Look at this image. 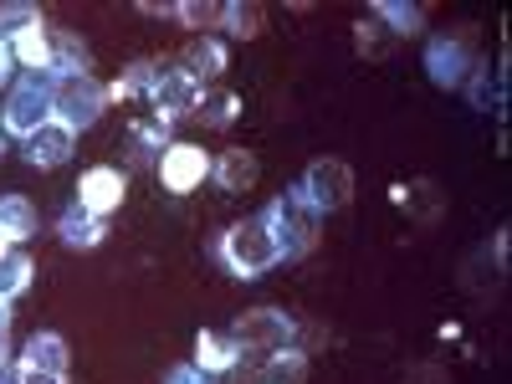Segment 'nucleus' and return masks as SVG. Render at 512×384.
I'll return each mask as SVG.
<instances>
[{
  "instance_id": "obj_23",
  "label": "nucleus",
  "mask_w": 512,
  "mask_h": 384,
  "mask_svg": "<svg viewBox=\"0 0 512 384\" xmlns=\"http://www.w3.org/2000/svg\"><path fill=\"white\" fill-rule=\"evenodd\" d=\"M308 379V354L303 349H277L262 364V384H303Z\"/></svg>"
},
{
  "instance_id": "obj_4",
  "label": "nucleus",
  "mask_w": 512,
  "mask_h": 384,
  "mask_svg": "<svg viewBox=\"0 0 512 384\" xmlns=\"http://www.w3.org/2000/svg\"><path fill=\"white\" fill-rule=\"evenodd\" d=\"M297 195H303V200L318 210V216H328V210H344V205L354 200V169H349L344 159L323 154V159H313V164L303 169Z\"/></svg>"
},
{
  "instance_id": "obj_7",
  "label": "nucleus",
  "mask_w": 512,
  "mask_h": 384,
  "mask_svg": "<svg viewBox=\"0 0 512 384\" xmlns=\"http://www.w3.org/2000/svg\"><path fill=\"white\" fill-rule=\"evenodd\" d=\"M231 338H236L241 349H267V354H277V349H292L297 323H292L282 308H251V313L236 318Z\"/></svg>"
},
{
  "instance_id": "obj_40",
  "label": "nucleus",
  "mask_w": 512,
  "mask_h": 384,
  "mask_svg": "<svg viewBox=\"0 0 512 384\" xmlns=\"http://www.w3.org/2000/svg\"><path fill=\"white\" fill-rule=\"evenodd\" d=\"M0 384H16V364H0Z\"/></svg>"
},
{
  "instance_id": "obj_29",
  "label": "nucleus",
  "mask_w": 512,
  "mask_h": 384,
  "mask_svg": "<svg viewBox=\"0 0 512 384\" xmlns=\"http://www.w3.org/2000/svg\"><path fill=\"white\" fill-rule=\"evenodd\" d=\"M236 41H251V36H262V6H246V0H226V21H221Z\"/></svg>"
},
{
  "instance_id": "obj_18",
  "label": "nucleus",
  "mask_w": 512,
  "mask_h": 384,
  "mask_svg": "<svg viewBox=\"0 0 512 384\" xmlns=\"http://www.w3.org/2000/svg\"><path fill=\"white\" fill-rule=\"evenodd\" d=\"M369 16L390 31V36H415V31H425V6H410V0H374Z\"/></svg>"
},
{
  "instance_id": "obj_33",
  "label": "nucleus",
  "mask_w": 512,
  "mask_h": 384,
  "mask_svg": "<svg viewBox=\"0 0 512 384\" xmlns=\"http://www.w3.org/2000/svg\"><path fill=\"white\" fill-rule=\"evenodd\" d=\"M292 349H303V354H313V349H328V328H323V323H297Z\"/></svg>"
},
{
  "instance_id": "obj_34",
  "label": "nucleus",
  "mask_w": 512,
  "mask_h": 384,
  "mask_svg": "<svg viewBox=\"0 0 512 384\" xmlns=\"http://www.w3.org/2000/svg\"><path fill=\"white\" fill-rule=\"evenodd\" d=\"M405 384H451V374L441 364H410L405 369Z\"/></svg>"
},
{
  "instance_id": "obj_17",
  "label": "nucleus",
  "mask_w": 512,
  "mask_h": 384,
  "mask_svg": "<svg viewBox=\"0 0 512 384\" xmlns=\"http://www.w3.org/2000/svg\"><path fill=\"white\" fill-rule=\"evenodd\" d=\"M11 57L21 67H31L36 77H47L52 72V31L47 26H26L21 36H11Z\"/></svg>"
},
{
  "instance_id": "obj_35",
  "label": "nucleus",
  "mask_w": 512,
  "mask_h": 384,
  "mask_svg": "<svg viewBox=\"0 0 512 384\" xmlns=\"http://www.w3.org/2000/svg\"><path fill=\"white\" fill-rule=\"evenodd\" d=\"M16 384H67V374L36 369V364H16Z\"/></svg>"
},
{
  "instance_id": "obj_41",
  "label": "nucleus",
  "mask_w": 512,
  "mask_h": 384,
  "mask_svg": "<svg viewBox=\"0 0 512 384\" xmlns=\"http://www.w3.org/2000/svg\"><path fill=\"white\" fill-rule=\"evenodd\" d=\"M0 256H11V241L6 236H0Z\"/></svg>"
},
{
  "instance_id": "obj_30",
  "label": "nucleus",
  "mask_w": 512,
  "mask_h": 384,
  "mask_svg": "<svg viewBox=\"0 0 512 384\" xmlns=\"http://www.w3.org/2000/svg\"><path fill=\"white\" fill-rule=\"evenodd\" d=\"M26 26H41V6H31V0H6V6H0V41L21 36Z\"/></svg>"
},
{
  "instance_id": "obj_13",
  "label": "nucleus",
  "mask_w": 512,
  "mask_h": 384,
  "mask_svg": "<svg viewBox=\"0 0 512 384\" xmlns=\"http://www.w3.org/2000/svg\"><path fill=\"white\" fill-rule=\"evenodd\" d=\"M241 344H236V338L231 333H200L195 338V369L200 374H231L236 364H241Z\"/></svg>"
},
{
  "instance_id": "obj_20",
  "label": "nucleus",
  "mask_w": 512,
  "mask_h": 384,
  "mask_svg": "<svg viewBox=\"0 0 512 384\" xmlns=\"http://www.w3.org/2000/svg\"><path fill=\"white\" fill-rule=\"evenodd\" d=\"M154 77H159V62H134L123 77H113V82H108V103H134V98H149Z\"/></svg>"
},
{
  "instance_id": "obj_39",
  "label": "nucleus",
  "mask_w": 512,
  "mask_h": 384,
  "mask_svg": "<svg viewBox=\"0 0 512 384\" xmlns=\"http://www.w3.org/2000/svg\"><path fill=\"white\" fill-rule=\"evenodd\" d=\"M11 41H0V88H6V82H11Z\"/></svg>"
},
{
  "instance_id": "obj_5",
  "label": "nucleus",
  "mask_w": 512,
  "mask_h": 384,
  "mask_svg": "<svg viewBox=\"0 0 512 384\" xmlns=\"http://www.w3.org/2000/svg\"><path fill=\"white\" fill-rule=\"evenodd\" d=\"M472 67H477V57H472V31L431 36V47H425V77H431L436 88H461Z\"/></svg>"
},
{
  "instance_id": "obj_38",
  "label": "nucleus",
  "mask_w": 512,
  "mask_h": 384,
  "mask_svg": "<svg viewBox=\"0 0 512 384\" xmlns=\"http://www.w3.org/2000/svg\"><path fill=\"white\" fill-rule=\"evenodd\" d=\"M11 354V303H0V364Z\"/></svg>"
},
{
  "instance_id": "obj_3",
  "label": "nucleus",
  "mask_w": 512,
  "mask_h": 384,
  "mask_svg": "<svg viewBox=\"0 0 512 384\" xmlns=\"http://www.w3.org/2000/svg\"><path fill=\"white\" fill-rule=\"evenodd\" d=\"M103 108H108V88L103 82H93V72L88 77H57L52 82V118L62 123V128H88V123H98L103 118Z\"/></svg>"
},
{
  "instance_id": "obj_32",
  "label": "nucleus",
  "mask_w": 512,
  "mask_h": 384,
  "mask_svg": "<svg viewBox=\"0 0 512 384\" xmlns=\"http://www.w3.org/2000/svg\"><path fill=\"white\" fill-rule=\"evenodd\" d=\"M128 134H134V149H144V154H149V149H159V154H164L169 118H159V113H154V118H139L134 128H128Z\"/></svg>"
},
{
  "instance_id": "obj_42",
  "label": "nucleus",
  "mask_w": 512,
  "mask_h": 384,
  "mask_svg": "<svg viewBox=\"0 0 512 384\" xmlns=\"http://www.w3.org/2000/svg\"><path fill=\"white\" fill-rule=\"evenodd\" d=\"M0 154H6V139H0Z\"/></svg>"
},
{
  "instance_id": "obj_26",
  "label": "nucleus",
  "mask_w": 512,
  "mask_h": 384,
  "mask_svg": "<svg viewBox=\"0 0 512 384\" xmlns=\"http://www.w3.org/2000/svg\"><path fill=\"white\" fill-rule=\"evenodd\" d=\"M405 205L415 210V221H420V226H436V221H441V185H436V180H415V185H405Z\"/></svg>"
},
{
  "instance_id": "obj_9",
  "label": "nucleus",
  "mask_w": 512,
  "mask_h": 384,
  "mask_svg": "<svg viewBox=\"0 0 512 384\" xmlns=\"http://www.w3.org/2000/svg\"><path fill=\"white\" fill-rule=\"evenodd\" d=\"M200 98H205V88L185 72V67H159V77H154V88H149V103H154V113L159 118H185V113H195L200 108Z\"/></svg>"
},
{
  "instance_id": "obj_8",
  "label": "nucleus",
  "mask_w": 512,
  "mask_h": 384,
  "mask_svg": "<svg viewBox=\"0 0 512 384\" xmlns=\"http://www.w3.org/2000/svg\"><path fill=\"white\" fill-rule=\"evenodd\" d=\"M210 164H216V159H210L200 144H190V139L164 144V154H159V185H164L169 195H190L195 185H205Z\"/></svg>"
},
{
  "instance_id": "obj_21",
  "label": "nucleus",
  "mask_w": 512,
  "mask_h": 384,
  "mask_svg": "<svg viewBox=\"0 0 512 384\" xmlns=\"http://www.w3.org/2000/svg\"><path fill=\"white\" fill-rule=\"evenodd\" d=\"M67 338L62 333H36L31 344H26V354H21V364H36V369H52V374H67Z\"/></svg>"
},
{
  "instance_id": "obj_24",
  "label": "nucleus",
  "mask_w": 512,
  "mask_h": 384,
  "mask_svg": "<svg viewBox=\"0 0 512 384\" xmlns=\"http://www.w3.org/2000/svg\"><path fill=\"white\" fill-rule=\"evenodd\" d=\"M190 118L205 128H231L241 118V93H210V98H200V108Z\"/></svg>"
},
{
  "instance_id": "obj_2",
  "label": "nucleus",
  "mask_w": 512,
  "mask_h": 384,
  "mask_svg": "<svg viewBox=\"0 0 512 384\" xmlns=\"http://www.w3.org/2000/svg\"><path fill=\"white\" fill-rule=\"evenodd\" d=\"M267 226H272V241H277V256L282 262H297V256H308L313 251V241H318V210L297 195V190H287V195H277L272 205H267V216H262Z\"/></svg>"
},
{
  "instance_id": "obj_31",
  "label": "nucleus",
  "mask_w": 512,
  "mask_h": 384,
  "mask_svg": "<svg viewBox=\"0 0 512 384\" xmlns=\"http://www.w3.org/2000/svg\"><path fill=\"white\" fill-rule=\"evenodd\" d=\"M466 93H472V108H502V88H497V82H492V72L477 62L472 72H466Z\"/></svg>"
},
{
  "instance_id": "obj_6",
  "label": "nucleus",
  "mask_w": 512,
  "mask_h": 384,
  "mask_svg": "<svg viewBox=\"0 0 512 384\" xmlns=\"http://www.w3.org/2000/svg\"><path fill=\"white\" fill-rule=\"evenodd\" d=\"M47 123H52V82H41V77L16 82L11 98H6V134L31 139L36 128H47Z\"/></svg>"
},
{
  "instance_id": "obj_37",
  "label": "nucleus",
  "mask_w": 512,
  "mask_h": 384,
  "mask_svg": "<svg viewBox=\"0 0 512 384\" xmlns=\"http://www.w3.org/2000/svg\"><path fill=\"white\" fill-rule=\"evenodd\" d=\"M139 11H144V16H154V21H175V11H180V6H169V0H139Z\"/></svg>"
},
{
  "instance_id": "obj_22",
  "label": "nucleus",
  "mask_w": 512,
  "mask_h": 384,
  "mask_svg": "<svg viewBox=\"0 0 512 384\" xmlns=\"http://www.w3.org/2000/svg\"><path fill=\"white\" fill-rule=\"evenodd\" d=\"M36 277V262L26 251H11V256H0V303H11V297H21Z\"/></svg>"
},
{
  "instance_id": "obj_28",
  "label": "nucleus",
  "mask_w": 512,
  "mask_h": 384,
  "mask_svg": "<svg viewBox=\"0 0 512 384\" xmlns=\"http://www.w3.org/2000/svg\"><path fill=\"white\" fill-rule=\"evenodd\" d=\"M502 262H497V256H492V246H482L477 256H472V262H466V272H461V282L466 287H472V292H492L497 282H502Z\"/></svg>"
},
{
  "instance_id": "obj_12",
  "label": "nucleus",
  "mask_w": 512,
  "mask_h": 384,
  "mask_svg": "<svg viewBox=\"0 0 512 384\" xmlns=\"http://www.w3.org/2000/svg\"><path fill=\"white\" fill-rule=\"evenodd\" d=\"M180 57H185L180 67H185V72H190V77L200 82V88H205V82H216V77H221V72L231 67V52H226V41H216V36H195L190 47L180 52Z\"/></svg>"
},
{
  "instance_id": "obj_10",
  "label": "nucleus",
  "mask_w": 512,
  "mask_h": 384,
  "mask_svg": "<svg viewBox=\"0 0 512 384\" xmlns=\"http://www.w3.org/2000/svg\"><path fill=\"white\" fill-rule=\"evenodd\" d=\"M123 195H128V175H123V169H113V164L82 169V180H77V205L88 210V216L108 221L113 210L123 205Z\"/></svg>"
},
{
  "instance_id": "obj_27",
  "label": "nucleus",
  "mask_w": 512,
  "mask_h": 384,
  "mask_svg": "<svg viewBox=\"0 0 512 384\" xmlns=\"http://www.w3.org/2000/svg\"><path fill=\"white\" fill-rule=\"evenodd\" d=\"M390 31H384L374 16H359V26H354V47H359V57L364 62H384V57H390Z\"/></svg>"
},
{
  "instance_id": "obj_1",
  "label": "nucleus",
  "mask_w": 512,
  "mask_h": 384,
  "mask_svg": "<svg viewBox=\"0 0 512 384\" xmlns=\"http://www.w3.org/2000/svg\"><path fill=\"white\" fill-rule=\"evenodd\" d=\"M216 256L226 262V272L236 277H267L282 256H277V241H272V226L256 216V221H236L221 241H216Z\"/></svg>"
},
{
  "instance_id": "obj_36",
  "label": "nucleus",
  "mask_w": 512,
  "mask_h": 384,
  "mask_svg": "<svg viewBox=\"0 0 512 384\" xmlns=\"http://www.w3.org/2000/svg\"><path fill=\"white\" fill-rule=\"evenodd\" d=\"M164 384H210V379H205L195 364H175V369L164 374Z\"/></svg>"
},
{
  "instance_id": "obj_16",
  "label": "nucleus",
  "mask_w": 512,
  "mask_h": 384,
  "mask_svg": "<svg viewBox=\"0 0 512 384\" xmlns=\"http://www.w3.org/2000/svg\"><path fill=\"white\" fill-rule=\"evenodd\" d=\"M88 67H93L88 41L77 31H52V72L57 77H88Z\"/></svg>"
},
{
  "instance_id": "obj_14",
  "label": "nucleus",
  "mask_w": 512,
  "mask_h": 384,
  "mask_svg": "<svg viewBox=\"0 0 512 384\" xmlns=\"http://www.w3.org/2000/svg\"><path fill=\"white\" fill-rule=\"evenodd\" d=\"M256 154H246V149H226L216 164H210V180H216L221 190H231V195H241V190H251L256 185Z\"/></svg>"
},
{
  "instance_id": "obj_25",
  "label": "nucleus",
  "mask_w": 512,
  "mask_h": 384,
  "mask_svg": "<svg viewBox=\"0 0 512 384\" xmlns=\"http://www.w3.org/2000/svg\"><path fill=\"white\" fill-rule=\"evenodd\" d=\"M175 21L205 36V31H216L226 21V0H185V6L175 11Z\"/></svg>"
},
{
  "instance_id": "obj_19",
  "label": "nucleus",
  "mask_w": 512,
  "mask_h": 384,
  "mask_svg": "<svg viewBox=\"0 0 512 384\" xmlns=\"http://www.w3.org/2000/svg\"><path fill=\"white\" fill-rule=\"evenodd\" d=\"M57 236H62L67 246H98V241L108 236V221H98V216H88L82 205H72V210H62Z\"/></svg>"
},
{
  "instance_id": "obj_15",
  "label": "nucleus",
  "mask_w": 512,
  "mask_h": 384,
  "mask_svg": "<svg viewBox=\"0 0 512 384\" xmlns=\"http://www.w3.org/2000/svg\"><path fill=\"white\" fill-rule=\"evenodd\" d=\"M36 231H41L36 205H31L26 195H0V236L16 246V241H31Z\"/></svg>"
},
{
  "instance_id": "obj_11",
  "label": "nucleus",
  "mask_w": 512,
  "mask_h": 384,
  "mask_svg": "<svg viewBox=\"0 0 512 384\" xmlns=\"http://www.w3.org/2000/svg\"><path fill=\"white\" fill-rule=\"evenodd\" d=\"M72 149H77V134H72V128H62L57 118H52L47 128H36V134L21 144L26 164H36V169H57V164H67Z\"/></svg>"
}]
</instances>
